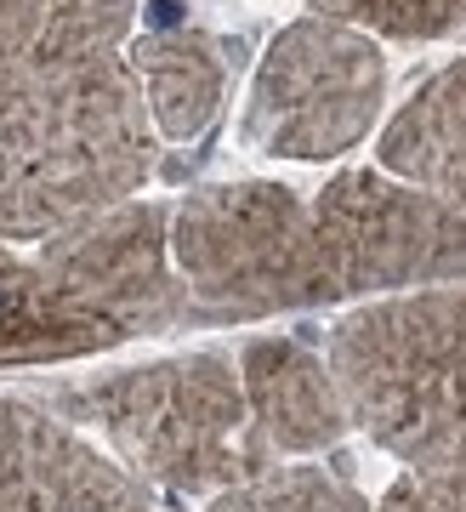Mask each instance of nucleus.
Returning <instances> with one entry per match:
<instances>
[{
    "label": "nucleus",
    "mask_w": 466,
    "mask_h": 512,
    "mask_svg": "<svg viewBox=\"0 0 466 512\" xmlns=\"http://www.w3.org/2000/svg\"><path fill=\"white\" fill-rule=\"evenodd\" d=\"M205 512H370V501L330 467H279L273 461L251 484L211 495Z\"/></svg>",
    "instance_id": "9b49d317"
},
{
    "label": "nucleus",
    "mask_w": 466,
    "mask_h": 512,
    "mask_svg": "<svg viewBox=\"0 0 466 512\" xmlns=\"http://www.w3.org/2000/svg\"><path fill=\"white\" fill-rule=\"evenodd\" d=\"M376 512H466V473H404Z\"/></svg>",
    "instance_id": "ddd939ff"
},
{
    "label": "nucleus",
    "mask_w": 466,
    "mask_h": 512,
    "mask_svg": "<svg viewBox=\"0 0 466 512\" xmlns=\"http://www.w3.org/2000/svg\"><path fill=\"white\" fill-rule=\"evenodd\" d=\"M376 165L398 183H415L466 211V57L438 69L387 120Z\"/></svg>",
    "instance_id": "1a4fd4ad"
},
{
    "label": "nucleus",
    "mask_w": 466,
    "mask_h": 512,
    "mask_svg": "<svg viewBox=\"0 0 466 512\" xmlns=\"http://www.w3.org/2000/svg\"><path fill=\"white\" fill-rule=\"evenodd\" d=\"M188 325L171 211L131 200L35 251L0 245V370L57 365Z\"/></svg>",
    "instance_id": "7ed1b4c3"
},
{
    "label": "nucleus",
    "mask_w": 466,
    "mask_h": 512,
    "mask_svg": "<svg viewBox=\"0 0 466 512\" xmlns=\"http://www.w3.org/2000/svg\"><path fill=\"white\" fill-rule=\"evenodd\" d=\"M313 18L364 29L370 40H449L466 35V0H313Z\"/></svg>",
    "instance_id": "f8f14e48"
},
{
    "label": "nucleus",
    "mask_w": 466,
    "mask_h": 512,
    "mask_svg": "<svg viewBox=\"0 0 466 512\" xmlns=\"http://www.w3.org/2000/svg\"><path fill=\"white\" fill-rule=\"evenodd\" d=\"M0 512H165L137 473L108 461L69 421L0 399Z\"/></svg>",
    "instance_id": "0eeeda50"
},
{
    "label": "nucleus",
    "mask_w": 466,
    "mask_h": 512,
    "mask_svg": "<svg viewBox=\"0 0 466 512\" xmlns=\"http://www.w3.org/2000/svg\"><path fill=\"white\" fill-rule=\"evenodd\" d=\"M387 63L364 29L302 18L268 46L245 103V143L268 160H336L370 137Z\"/></svg>",
    "instance_id": "423d86ee"
},
{
    "label": "nucleus",
    "mask_w": 466,
    "mask_h": 512,
    "mask_svg": "<svg viewBox=\"0 0 466 512\" xmlns=\"http://www.w3.org/2000/svg\"><path fill=\"white\" fill-rule=\"evenodd\" d=\"M131 69L160 137L188 143L216 120L228 92V57L205 29H154L131 40Z\"/></svg>",
    "instance_id": "9d476101"
},
{
    "label": "nucleus",
    "mask_w": 466,
    "mask_h": 512,
    "mask_svg": "<svg viewBox=\"0 0 466 512\" xmlns=\"http://www.w3.org/2000/svg\"><path fill=\"white\" fill-rule=\"evenodd\" d=\"M347 421L410 473H466V285L347 313L330 330Z\"/></svg>",
    "instance_id": "20e7f679"
},
{
    "label": "nucleus",
    "mask_w": 466,
    "mask_h": 512,
    "mask_svg": "<svg viewBox=\"0 0 466 512\" xmlns=\"http://www.w3.org/2000/svg\"><path fill=\"white\" fill-rule=\"evenodd\" d=\"M171 268L188 325L466 279V211L381 165L341 171L319 194L285 183H216L171 211Z\"/></svg>",
    "instance_id": "f257e3e1"
},
{
    "label": "nucleus",
    "mask_w": 466,
    "mask_h": 512,
    "mask_svg": "<svg viewBox=\"0 0 466 512\" xmlns=\"http://www.w3.org/2000/svg\"><path fill=\"white\" fill-rule=\"evenodd\" d=\"M239 382L251 399L256 433L268 439L273 456H319L347 439V404L330 376V359L313 353L307 342L268 336V342H245L239 353Z\"/></svg>",
    "instance_id": "6e6552de"
},
{
    "label": "nucleus",
    "mask_w": 466,
    "mask_h": 512,
    "mask_svg": "<svg viewBox=\"0 0 466 512\" xmlns=\"http://www.w3.org/2000/svg\"><path fill=\"white\" fill-rule=\"evenodd\" d=\"M57 416L97 421L126 473L165 495H222L268 473L273 450L256 433L251 399L228 353H182L160 365L114 370L57 393Z\"/></svg>",
    "instance_id": "39448f33"
},
{
    "label": "nucleus",
    "mask_w": 466,
    "mask_h": 512,
    "mask_svg": "<svg viewBox=\"0 0 466 512\" xmlns=\"http://www.w3.org/2000/svg\"><path fill=\"white\" fill-rule=\"evenodd\" d=\"M137 0H0V239H57L143 194L160 131Z\"/></svg>",
    "instance_id": "f03ea898"
}]
</instances>
